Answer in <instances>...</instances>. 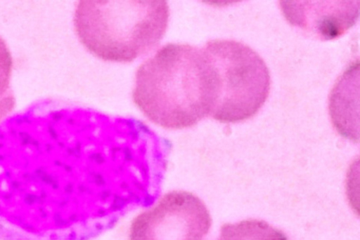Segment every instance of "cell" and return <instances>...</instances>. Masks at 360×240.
<instances>
[{
    "mask_svg": "<svg viewBox=\"0 0 360 240\" xmlns=\"http://www.w3.org/2000/svg\"><path fill=\"white\" fill-rule=\"evenodd\" d=\"M217 93L216 71L203 50L168 44L139 67L132 99L153 124L182 130L210 115Z\"/></svg>",
    "mask_w": 360,
    "mask_h": 240,
    "instance_id": "cell-1",
    "label": "cell"
},
{
    "mask_svg": "<svg viewBox=\"0 0 360 240\" xmlns=\"http://www.w3.org/2000/svg\"><path fill=\"white\" fill-rule=\"evenodd\" d=\"M168 19L165 0H82L75 8V27L94 56L131 62L161 41Z\"/></svg>",
    "mask_w": 360,
    "mask_h": 240,
    "instance_id": "cell-2",
    "label": "cell"
},
{
    "mask_svg": "<svg viewBox=\"0 0 360 240\" xmlns=\"http://www.w3.org/2000/svg\"><path fill=\"white\" fill-rule=\"evenodd\" d=\"M217 74L218 93L210 117L237 124L254 117L271 90V74L260 55L243 42L210 40L202 48Z\"/></svg>",
    "mask_w": 360,
    "mask_h": 240,
    "instance_id": "cell-3",
    "label": "cell"
},
{
    "mask_svg": "<svg viewBox=\"0 0 360 240\" xmlns=\"http://www.w3.org/2000/svg\"><path fill=\"white\" fill-rule=\"evenodd\" d=\"M212 223L207 206L198 196L172 191L132 220L129 240H204Z\"/></svg>",
    "mask_w": 360,
    "mask_h": 240,
    "instance_id": "cell-4",
    "label": "cell"
},
{
    "mask_svg": "<svg viewBox=\"0 0 360 240\" xmlns=\"http://www.w3.org/2000/svg\"><path fill=\"white\" fill-rule=\"evenodd\" d=\"M359 1H280L283 16L295 27L322 38L336 39L359 17Z\"/></svg>",
    "mask_w": 360,
    "mask_h": 240,
    "instance_id": "cell-5",
    "label": "cell"
},
{
    "mask_svg": "<svg viewBox=\"0 0 360 240\" xmlns=\"http://www.w3.org/2000/svg\"><path fill=\"white\" fill-rule=\"evenodd\" d=\"M218 240H288V236L266 221L246 219L222 225Z\"/></svg>",
    "mask_w": 360,
    "mask_h": 240,
    "instance_id": "cell-6",
    "label": "cell"
},
{
    "mask_svg": "<svg viewBox=\"0 0 360 240\" xmlns=\"http://www.w3.org/2000/svg\"><path fill=\"white\" fill-rule=\"evenodd\" d=\"M13 58L5 40L0 37V121L7 117L16 105L11 88Z\"/></svg>",
    "mask_w": 360,
    "mask_h": 240,
    "instance_id": "cell-7",
    "label": "cell"
}]
</instances>
